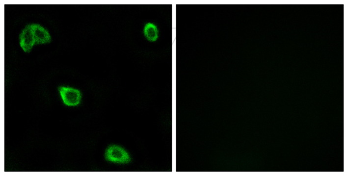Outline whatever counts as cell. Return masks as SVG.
Segmentation results:
<instances>
[{"instance_id": "6da1fadb", "label": "cell", "mask_w": 348, "mask_h": 176, "mask_svg": "<svg viewBox=\"0 0 348 176\" xmlns=\"http://www.w3.org/2000/svg\"><path fill=\"white\" fill-rule=\"evenodd\" d=\"M105 156L108 161L117 164H128L131 161L129 153L122 147L111 146L107 149Z\"/></svg>"}, {"instance_id": "7a4b0ae2", "label": "cell", "mask_w": 348, "mask_h": 176, "mask_svg": "<svg viewBox=\"0 0 348 176\" xmlns=\"http://www.w3.org/2000/svg\"><path fill=\"white\" fill-rule=\"evenodd\" d=\"M59 90L64 103L65 104L69 106H75L80 102L81 95L80 92L78 89L61 86L59 88Z\"/></svg>"}, {"instance_id": "3957f363", "label": "cell", "mask_w": 348, "mask_h": 176, "mask_svg": "<svg viewBox=\"0 0 348 176\" xmlns=\"http://www.w3.org/2000/svg\"><path fill=\"white\" fill-rule=\"evenodd\" d=\"M36 42L31 25H27L20 34V44L25 52H29Z\"/></svg>"}, {"instance_id": "277c9868", "label": "cell", "mask_w": 348, "mask_h": 176, "mask_svg": "<svg viewBox=\"0 0 348 176\" xmlns=\"http://www.w3.org/2000/svg\"><path fill=\"white\" fill-rule=\"evenodd\" d=\"M32 31L37 43H46L50 42L51 36L46 28L38 24H31Z\"/></svg>"}, {"instance_id": "5b68a950", "label": "cell", "mask_w": 348, "mask_h": 176, "mask_svg": "<svg viewBox=\"0 0 348 176\" xmlns=\"http://www.w3.org/2000/svg\"><path fill=\"white\" fill-rule=\"evenodd\" d=\"M143 33L147 39L150 41H155L159 37V29L156 24L149 22L145 24L143 28Z\"/></svg>"}]
</instances>
